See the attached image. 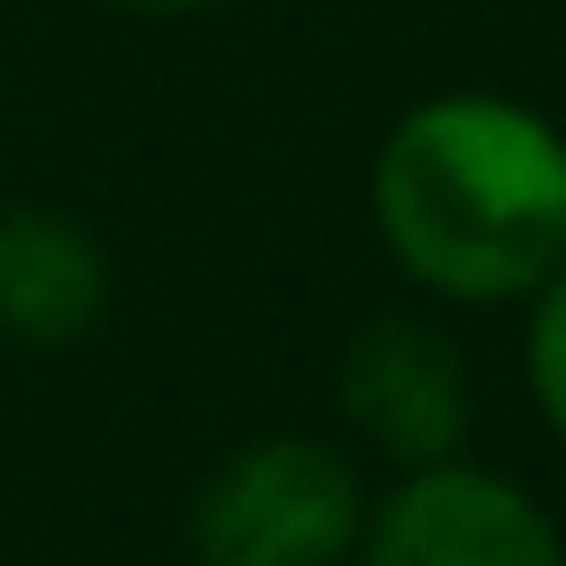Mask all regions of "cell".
Here are the masks:
<instances>
[{"label": "cell", "instance_id": "6da1fadb", "mask_svg": "<svg viewBox=\"0 0 566 566\" xmlns=\"http://www.w3.org/2000/svg\"><path fill=\"white\" fill-rule=\"evenodd\" d=\"M373 218L434 295L504 303L566 256V140L489 94L427 102L380 148Z\"/></svg>", "mask_w": 566, "mask_h": 566}, {"label": "cell", "instance_id": "7a4b0ae2", "mask_svg": "<svg viewBox=\"0 0 566 566\" xmlns=\"http://www.w3.org/2000/svg\"><path fill=\"white\" fill-rule=\"evenodd\" d=\"M357 473L303 434L233 450L195 496L202 566H334L357 543Z\"/></svg>", "mask_w": 566, "mask_h": 566}, {"label": "cell", "instance_id": "3957f363", "mask_svg": "<svg viewBox=\"0 0 566 566\" xmlns=\"http://www.w3.org/2000/svg\"><path fill=\"white\" fill-rule=\"evenodd\" d=\"M365 566H566L535 496L496 473L419 465L365 535Z\"/></svg>", "mask_w": 566, "mask_h": 566}, {"label": "cell", "instance_id": "277c9868", "mask_svg": "<svg viewBox=\"0 0 566 566\" xmlns=\"http://www.w3.org/2000/svg\"><path fill=\"white\" fill-rule=\"evenodd\" d=\"M342 403L388 458L434 465L465 434V411H473L465 403V357L450 349V334H434L419 318H380L342 357Z\"/></svg>", "mask_w": 566, "mask_h": 566}, {"label": "cell", "instance_id": "5b68a950", "mask_svg": "<svg viewBox=\"0 0 566 566\" xmlns=\"http://www.w3.org/2000/svg\"><path fill=\"white\" fill-rule=\"evenodd\" d=\"M102 303H109L102 249L71 218L55 210L0 218V334L9 342L63 349L102 318Z\"/></svg>", "mask_w": 566, "mask_h": 566}, {"label": "cell", "instance_id": "8992f818", "mask_svg": "<svg viewBox=\"0 0 566 566\" xmlns=\"http://www.w3.org/2000/svg\"><path fill=\"white\" fill-rule=\"evenodd\" d=\"M527 373H535V396H543V411H551V427L566 434V272H558V287L543 295V311H535V342H527Z\"/></svg>", "mask_w": 566, "mask_h": 566}, {"label": "cell", "instance_id": "52a82bcc", "mask_svg": "<svg viewBox=\"0 0 566 566\" xmlns=\"http://www.w3.org/2000/svg\"><path fill=\"white\" fill-rule=\"evenodd\" d=\"M133 9H202V0H133Z\"/></svg>", "mask_w": 566, "mask_h": 566}]
</instances>
